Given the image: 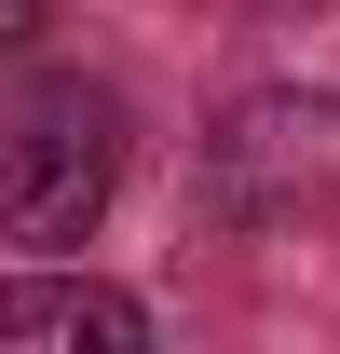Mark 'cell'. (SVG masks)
<instances>
[{
  "label": "cell",
  "mask_w": 340,
  "mask_h": 354,
  "mask_svg": "<svg viewBox=\"0 0 340 354\" xmlns=\"http://www.w3.org/2000/svg\"><path fill=\"white\" fill-rule=\"evenodd\" d=\"M123 191V95L109 82H41L0 123V232L14 245H82Z\"/></svg>",
  "instance_id": "obj_1"
},
{
  "label": "cell",
  "mask_w": 340,
  "mask_h": 354,
  "mask_svg": "<svg viewBox=\"0 0 340 354\" xmlns=\"http://www.w3.org/2000/svg\"><path fill=\"white\" fill-rule=\"evenodd\" d=\"M205 205L232 232H299L340 205V95H245L205 136Z\"/></svg>",
  "instance_id": "obj_2"
},
{
  "label": "cell",
  "mask_w": 340,
  "mask_h": 354,
  "mask_svg": "<svg viewBox=\"0 0 340 354\" xmlns=\"http://www.w3.org/2000/svg\"><path fill=\"white\" fill-rule=\"evenodd\" d=\"M0 341H109V354H136L150 313L123 286H95V272H28V286H0Z\"/></svg>",
  "instance_id": "obj_3"
},
{
  "label": "cell",
  "mask_w": 340,
  "mask_h": 354,
  "mask_svg": "<svg viewBox=\"0 0 340 354\" xmlns=\"http://www.w3.org/2000/svg\"><path fill=\"white\" fill-rule=\"evenodd\" d=\"M41 28H55V0H0V55H14V41H41Z\"/></svg>",
  "instance_id": "obj_4"
}]
</instances>
